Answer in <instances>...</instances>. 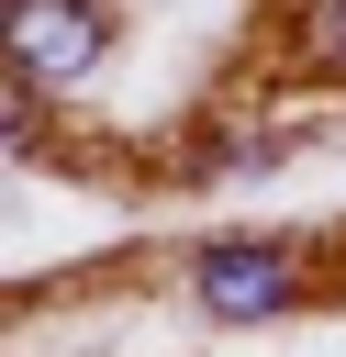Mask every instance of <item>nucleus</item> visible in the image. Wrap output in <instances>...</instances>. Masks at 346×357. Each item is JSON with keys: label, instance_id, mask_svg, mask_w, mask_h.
<instances>
[{"label": "nucleus", "instance_id": "nucleus-3", "mask_svg": "<svg viewBox=\"0 0 346 357\" xmlns=\"http://www.w3.org/2000/svg\"><path fill=\"white\" fill-rule=\"evenodd\" d=\"M313 56H324V67H346V0H324V11H313Z\"/></svg>", "mask_w": 346, "mask_h": 357}, {"label": "nucleus", "instance_id": "nucleus-2", "mask_svg": "<svg viewBox=\"0 0 346 357\" xmlns=\"http://www.w3.org/2000/svg\"><path fill=\"white\" fill-rule=\"evenodd\" d=\"M190 301H201L212 324H279V312H290V245H268V234H212V245L190 257Z\"/></svg>", "mask_w": 346, "mask_h": 357}, {"label": "nucleus", "instance_id": "nucleus-1", "mask_svg": "<svg viewBox=\"0 0 346 357\" xmlns=\"http://www.w3.org/2000/svg\"><path fill=\"white\" fill-rule=\"evenodd\" d=\"M0 56L22 89H78L112 56V11L100 0H0Z\"/></svg>", "mask_w": 346, "mask_h": 357}]
</instances>
